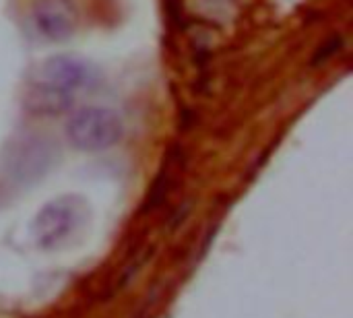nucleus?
<instances>
[{"instance_id":"nucleus-1","label":"nucleus","mask_w":353,"mask_h":318,"mask_svg":"<svg viewBox=\"0 0 353 318\" xmlns=\"http://www.w3.org/2000/svg\"><path fill=\"white\" fill-rule=\"evenodd\" d=\"M89 221V205L79 195H64L46 203L33 219L31 238L39 250L52 252L68 246Z\"/></svg>"},{"instance_id":"nucleus-2","label":"nucleus","mask_w":353,"mask_h":318,"mask_svg":"<svg viewBox=\"0 0 353 318\" xmlns=\"http://www.w3.org/2000/svg\"><path fill=\"white\" fill-rule=\"evenodd\" d=\"M58 161V145L39 132L21 135L4 149L2 174L17 188L37 184Z\"/></svg>"},{"instance_id":"nucleus-3","label":"nucleus","mask_w":353,"mask_h":318,"mask_svg":"<svg viewBox=\"0 0 353 318\" xmlns=\"http://www.w3.org/2000/svg\"><path fill=\"white\" fill-rule=\"evenodd\" d=\"M66 137L79 151H105L118 145L124 137V122L112 108L85 106L70 114L66 122Z\"/></svg>"},{"instance_id":"nucleus-4","label":"nucleus","mask_w":353,"mask_h":318,"mask_svg":"<svg viewBox=\"0 0 353 318\" xmlns=\"http://www.w3.org/2000/svg\"><path fill=\"white\" fill-rule=\"evenodd\" d=\"M101 74L95 64L72 54H58L46 58L31 72V85L56 91L60 95L77 99L97 87Z\"/></svg>"},{"instance_id":"nucleus-5","label":"nucleus","mask_w":353,"mask_h":318,"mask_svg":"<svg viewBox=\"0 0 353 318\" xmlns=\"http://www.w3.org/2000/svg\"><path fill=\"white\" fill-rule=\"evenodd\" d=\"M31 23L48 41H64L77 29V12L70 0H33Z\"/></svg>"},{"instance_id":"nucleus-6","label":"nucleus","mask_w":353,"mask_h":318,"mask_svg":"<svg viewBox=\"0 0 353 318\" xmlns=\"http://www.w3.org/2000/svg\"><path fill=\"white\" fill-rule=\"evenodd\" d=\"M25 106L29 108V112L39 114V116H56V114L70 110L74 106V99L60 95L56 91L37 87V85H31L25 97Z\"/></svg>"},{"instance_id":"nucleus-7","label":"nucleus","mask_w":353,"mask_h":318,"mask_svg":"<svg viewBox=\"0 0 353 318\" xmlns=\"http://www.w3.org/2000/svg\"><path fill=\"white\" fill-rule=\"evenodd\" d=\"M168 188H170L168 174H165V172H161V174H159V178L153 182V186H151L149 195H147V201H145V211H151V209L159 207V205L163 203L165 195H168Z\"/></svg>"}]
</instances>
